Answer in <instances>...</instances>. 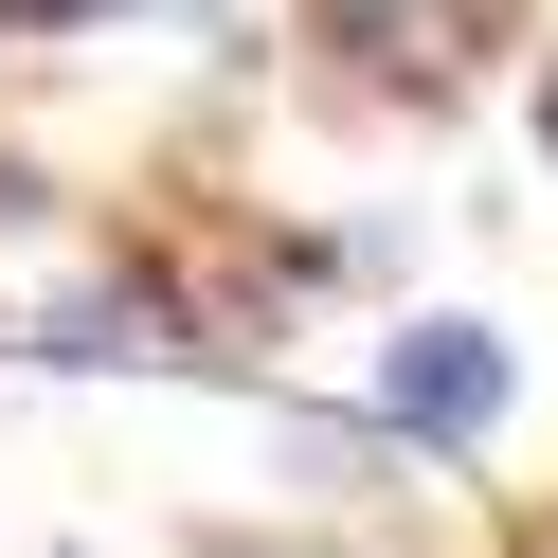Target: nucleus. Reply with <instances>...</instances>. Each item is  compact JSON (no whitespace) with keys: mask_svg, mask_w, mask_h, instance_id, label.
Wrapping results in <instances>:
<instances>
[{"mask_svg":"<svg viewBox=\"0 0 558 558\" xmlns=\"http://www.w3.org/2000/svg\"><path fill=\"white\" fill-rule=\"evenodd\" d=\"M505 397H522V378H505V342H486V325H414L397 361H378V414H397L414 450H486V433H505Z\"/></svg>","mask_w":558,"mask_h":558,"instance_id":"1","label":"nucleus"},{"mask_svg":"<svg viewBox=\"0 0 558 558\" xmlns=\"http://www.w3.org/2000/svg\"><path fill=\"white\" fill-rule=\"evenodd\" d=\"M37 342L54 361H181V289H145V270H126V289H73Z\"/></svg>","mask_w":558,"mask_h":558,"instance_id":"2","label":"nucleus"},{"mask_svg":"<svg viewBox=\"0 0 558 558\" xmlns=\"http://www.w3.org/2000/svg\"><path fill=\"white\" fill-rule=\"evenodd\" d=\"M325 37L378 54V73H450L469 54V0H325Z\"/></svg>","mask_w":558,"mask_h":558,"instance_id":"3","label":"nucleus"},{"mask_svg":"<svg viewBox=\"0 0 558 558\" xmlns=\"http://www.w3.org/2000/svg\"><path fill=\"white\" fill-rule=\"evenodd\" d=\"M73 19H109V0H0V37H73Z\"/></svg>","mask_w":558,"mask_h":558,"instance_id":"4","label":"nucleus"},{"mask_svg":"<svg viewBox=\"0 0 558 558\" xmlns=\"http://www.w3.org/2000/svg\"><path fill=\"white\" fill-rule=\"evenodd\" d=\"M541 145H558V73H541Z\"/></svg>","mask_w":558,"mask_h":558,"instance_id":"5","label":"nucleus"}]
</instances>
